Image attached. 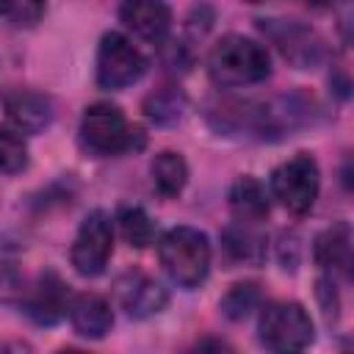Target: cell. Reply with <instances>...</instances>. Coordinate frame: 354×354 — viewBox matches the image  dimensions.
<instances>
[{
	"instance_id": "cell-10",
	"label": "cell",
	"mask_w": 354,
	"mask_h": 354,
	"mask_svg": "<svg viewBox=\"0 0 354 354\" xmlns=\"http://www.w3.org/2000/svg\"><path fill=\"white\" fill-rule=\"evenodd\" d=\"M113 296H116V304L130 318L158 315L169 304V290L163 288V282H158L155 277H149V274H144L138 268L124 271L113 282Z\"/></svg>"
},
{
	"instance_id": "cell-20",
	"label": "cell",
	"mask_w": 354,
	"mask_h": 354,
	"mask_svg": "<svg viewBox=\"0 0 354 354\" xmlns=\"http://www.w3.org/2000/svg\"><path fill=\"white\" fill-rule=\"evenodd\" d=\"M116 224H119L122 238H124L130 246H136V249H144V246H149V243L155 241V224H152V218L147 216V210L138 207V205H124V207H119Z\"/></svg>"
},
{
	"instance_id": "cell-4",
	"label": "cell",
	"mask_w": 354,
	"mask_h": 354,
	"mask_svg": "<svg viewBox=\"0 0 354 354\" xmlns=\"http://www.w3.org/2000/svg\"><path fill=\"white\" fill-rule=\"evenodd\" d=\"M144 144L141 130H136L127 116L111 102H94L80 116V147L91 155L111 158Z\"/></svg>"
},
{
	"instance_id": "cell-7",
	"label": "cell",
	"mask_w": 354,
	"mask_h": 354,
	"mask_svg": "<svg viewBox=\"0 0 354 354\" xmlns=\"http://www.w3.org/2000/svg\"><path fill=\"white\" fill-rule=\"evenodd\" d=\"M147 72V58L141 50L122 33L111 30L100 39L97 47V83L102 88H127L138 83Z\"/></svg>"
},
{
	"instance_id": "cell-13",
	"label": "cell",
	"mask_w": 354,
	"mask_h": 354,
	"mask_svg": "<svg viewBox=\"0 0 354 354\" xmlns=\"http://www.w3.org/2000/svg\"><path fill=\"white\" fill-rule=\"evenodd\" d=\"M3 108L19 133H39L53 122V100L33 88H11L3 97Z\"/></svg>"
},
{
	"instance_id": "cell-18",
	"label": "cell",
	"mask_w": 354,
	"mask_h": 354,
	"mask_svg": "<svg viewBox=\"0 0 354 354\" xmlns=\"http://www.w3.org/2000/svg\"><path fill=\"white\" fill-rule=\"evenodd\" d=\"M149 171H152V185L163 199H174L188 183V163L180 152H171V149L158 152Z\"/></svg>"
},
{
	"instance_id": "cell-24",
	"label": "cell",
	"mask_w": 354,
	"mask_h": 354,
	"mask_svg": "<svg viewBox=\"0 0 354 354\" xmlns=\"http://www.w3.org/2000/svg\"><path fill=\"white\" fill-rule=\"evenodd\" d=\"M310 6H318V8H324V6H332L335 0H307Z\"/></svg>"
},
{
	"instance_id": "cell-19",
	"label": "cell",
	"mask_w": 354,
	"mask_h": 354,
	"mask_svg": "<svg viewBox=\"0 0 354 354\" xmlns=\"http://www.w3.org/2000/svg\"><path fill=\"white\" fill-rule=\"evenodd\" d=\"M183 111H185V94L174 86L155 88L144 100V116L155 124H174V122H180Z\"/></svg>"
},
{
	"instance_id": "cell-1",
	"label": "cell",
	"mask_w": 354,
	"mask_h": 354,
	"mask_svg": "<svg viewBox=\"0 0 354 354\" xmlns=\"http://www.w3.org/2000/svg\"><path fill=\"white\" fill-rule=\"evenodd\" d=\"M207 72L210 80L221 88L254 86L271 75V58L260 41L241 33H230L213 44L207 55Z\"/></svg>"
},
{
	"instance_id": "cell-2",
	"label": "cell",
	"mask_w": 354,
	"mask_h": 354,
	"mask_svg": "<svg viewBox=\"0 0 354 354\" xmlns=\"http://www.w3.org/2000/svg\"><path fill=\"white\" fill-rule=\"evenodd\" d=\"M238 111H227L230 127H246L257 138H282L290 136L293 130L304 127L313 119V97L293 91V94H279L263 102L252 105H235Z\"/></svg>"
},
{
	"instance_id": "cell-15",
	"label": "cell",
	"mask_w": 354,
	"mask_h": 354,
	"mask_svg": "<svg viewBox=\"0 0 354 354\" xmlns=\"http://www.w3.org/2000/svg\"><path fill=\"white\" fill-rule=\"evenodd\" d=\"M66 315L72 321V329L80 337H88V340L105 337L111 332V326H113V310H111L108 299H102L100 293H77V296H72Z\"/></svg>"
},
{
	"instance_id": "cell-16",
	"label": "cell",
	"mask_w": 354,
	"mask_h": 354,
	"mask_svg": "<svg viewBox=\"0 0 354 354\" xmlns=\"http://www.w3.org/2000/svg\"><path fill=\"white\" fill-rule=\"evenodd\" d=\"M268 194L266 185L249 174L238 177L230 188V210L235 216V221H246V224H260L268 216Z\"/></svg>"
},
{
	"instance_id": "cell-9",
	"label": "cell",
	"mask_w": 354,
	"mask_h": 354,
	"mask_svg": "<svg viewBox=\"0 0 354 354\" xmlns=\"http://www.w3.org/2000/svg\"><path fill=\"white\" fill-rule=\"evenodd\" d=\"M260 30L266 39L299 69H313L324 58V39L296 19H263Z\"/></svg>"
},
{
	"instance_id": "cell-22",
	"label": "cell",
	"mask_w": 354,
	"mask_h": 354,
	"mask_svg": "<svg viewBox=\"0 0 354 354\" xmlns=\"http://www.w3.org/2000/svg\"><path fill=\"white\" fill-rule=\"evenodd\" d=\"M0 17L14 28H33L44 17V0H0Z\"/></svg>"
},
{
	"instance_id": "cell-23",
	"label": "cell",
	"mask_w": 354,
	"mask_h": 354,
	"mask_svg": "<svg viewBox=\"0 0 354 354\" xmlns=\"http://www.w3.org/2000/svg\"><path fill=\"white\" fill-rule=\"evenodd\" d=\"M28 166V147L17 133L0 130V174H17Z\"/></svg>"
},
{
	"instance_id": "cell-12",
	"label": "cell",
	"mask_w": 354,
	"mask_h": 354,
	"mask_svg": "<svg viewBox=\"0 0 354 354\" xmlns=\"http://www.w3.org/2000/svg\"><path fill=\"white\" fill-rule=\"evenodd\" d=\"M119 19L138 39L158 44L169 36L171 8L163 0H124L122 8H119Z\"/></svg>"
},
{
	"instance_id": "cell-3",
	"label": "cell",
	"mask_w": 354,
	"mask_h": 354,
	"mask_svg": "<svg viewBox=\"0 0 354 354\" xmlns=\"http://www.w3.org/2000/svg\"><path fill=\"white\" fill-rule=\"evenodd\" d=\"M210 241L196 227H171L158 243L163 271L180 288H196L210 271Z\"/></svg>"
},
{
	"instance_id": "cell-17",
	"label": "cell",
	"mask_w": 354,
	"mask_h": 354,
	"mask_svg": "<svg viewBox=\"0 0 354 354\" xmlns=\"http://www.w3.org/2000/svg\"><path fill=\"white\" fill-rule=\"evenodd\" d=\"M221 246L232 263H260L266 257V235L257 224L235 221L221 232Z\"/></svg>"
},
{
	"instance_id": "cell-21",
	"label": "cell",
	"mask_w": 354,
	"mask_h": 354,
	"mask_svg": "<svg viewBox=\"0 0 354 354\" xmlns=\"http://www.w3.org/2000/svg\"><path fill=\"white\" fill-rule=\"evenodd\" d=\"M263 301V293H260V285L257 282H238L232 285L224 299H221V313L230 318V321H241L246 318L252 310H257Z\"/></svg>"
},
{
	"instance_id": "cell-14",
	"label": "cell",
	"mask_w": 354,
	"mask_h": 354,
	"mask_svg": "<svg viewBox=\"0 0 354 354\" xmlns=\"http://www.w3.org/2000/svg\"><path fill=\"white\" fill-rule=\"evenodd\" d=\"M313 257L326 271V277L348 279V274H351V227H348V221H337V224L326 227L315 238Z\"/></svg>"
},
{
	"instance_id": "cell-5",
	"label": "cell",
	"mask_w": 354,
	"mask_h": 354,
	"mask_svg": "<svg viewBox=\"0 0 354 354\" xmlns=\"http://www.w3.org/2000/svg\"><path fill=\"white\" fill-rule=\"evenodd\" d=\"M257 337L268 351H301L313 343V318L299 301H271L260 310Z\"/></svg>"
},
{
	"instance_id": "cell-6",
	"label": "cell",
	"mask_w": 354,
	"mask_h": 354,
	"mask_svg": "<svg viewBox=\"0 0 354 354\" xmlns=\"http://www.w3.org/2000/svg\"><path fill=\"white\" fill-rule=\"evenodd\" d=\"M321 188V171L313 155L299 152L271 171V196L293 216L313 210Z\"/></svg>"
},
{
	"instance_id": "cell-8",
	"label": "cell",
	"mask_w": 354,
	"mask_h": 354,
	"mask_svg": "<svg viewBox=\"0 0 354 354\" xmlns=\"http://www.w3.org/2000/svg\"><path fill=\"white\" fill-rule=\"evenodd\" d=\"M111 254H113V221L108 218L105 210H91L80 221L77 235L72 241L69 249L72 268L80 277H97L105 271Z\"/></svg>"
},
{
	"instance_id": "cell-11",
	"label": "cell",
	"mask_w": 354,
	"mask_h": 354,
	"mask_svg": "<svg viewBox=\"0 0 354 354\" xmlns=\"http://www.w3.org/2000/svg\"><path fill=\"white\" fill-rule=\"evenodd\" d=\"M69 301H72L69 285L55 271H44V274H39V279L33 282V288L28 290L22 307H25V315L33 324L53 326V324H58L66 315Z\"/></svg>"
}]
</instances>
